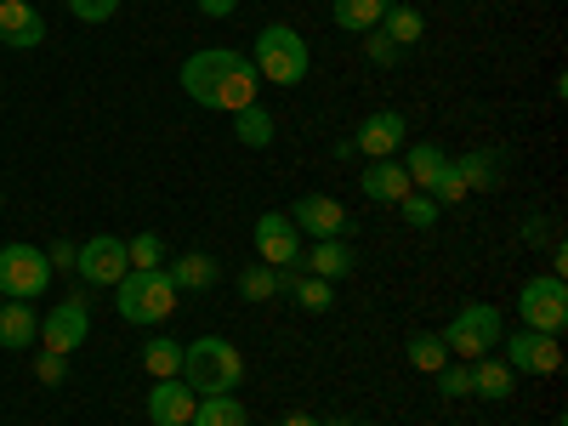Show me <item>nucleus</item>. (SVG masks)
Returning <instances> with one entry per match:
<instances>
[{"mask_svg":"<svg viewBox=\"0 0 568 426\" xmlns=\"http://www.w3.org/2000/svg\"><path fill=\"white\" fill-rule=\"evenodd\" d=\"M63 369H69V358H63V353H40V358H34L40 387H58V382H63Z\"/></svg>","mask_w":568,"mask_h":426,"instance_id":"obj_36","label":"nucleus"},{"mask_svg":"<svg viewBox=\"0 0 568 426\" xmlns=\"http://www.w3.org/2000/svg\"><path fill=\"white\" fill-rule=\"evenodd\" d=\"M438 205H460L466 200V182H460V171H455V160H449V171H444V182H438V194H433Z\"/></svg>","mask_w":568,"mask_h":426,"instance_id":"obj_37","label":"nucleus"},{"mask_svg":"<svg viewBox=\"0 0 568 426\" xmlns=\"http://www.w3.org/2000/svg\"><path fill=\"white\" fill-rule=\"evenodd\" d=\"M182 382L194 387L200 398L240 393V382H245V358H240V347L222 342V336H200L194 347H182Z\"/></svg>","mask_w":568,"mask_h":426,"instance_id":"obj_2","label":"nucleus"},{"mask_svg":"<svg viewBox=\"0 0 568 426\" xmlns=\"http://www.w3.org/2000/svg\"><path fill=\"white\" fill-rule=\"evenodd\" d=\"M500 347H506V364L517 369V375H557L562 369V347H557V336H546V329H511V336H500Z\"/></svg>","mask_w":568,"mask_h":426,"instance_id":"obj_8","label":"nucleus"},{"mask_svg":"<svg viewBox=\"0 0 568 426\" xmlns=\"http://www.w3.org/2000/svg\"><path fill=\"white\" fill-rule=\"evenodd\" d=\"M40 342V318H34V307L29 302H0V347L7 353H29Z\"/></svg>","mask_w":568,"mask_h":426,"instance_id":"obj_18","label":"nucleus"},{"mask_svg":"<svg viewBox=\"0 0 568 426\" xmlns=\"http://www.w3.org/2000/svg\"><path fill=\"white\" fill-rule=\"evenodd\" d=\"M45 40V18L29 7V0H0V45L12 52H29V45Z\"/></svg>","mask_w":568,"mask_h":426,"instance_id":"obj_15","label":"nucleus"},{"mask_svg":"<svg viewBox=\"0 0 568 426\" xmlns=\"http://www.w3.org/2000/svg\"><path fill=\"white\" fill-rule=\"evenodd\" d=\"M142 364H149L154 382H165V375H182V342L171 336H154L149 347H142Z\"/></svg>","mask_w":568,"mask_h":426,"instance_id":"obj_28","label":"nucleus"},{"mask_svg":"<svg viewBox=\"0 0 568 426\" xmlns=\"http://www.w3.org/2000/svg\"><path fill=\"white\" fill-rule=\"evenodd\" d=\"M69 12H74L80 23H109V18L120 12V0H69Z\"/></svg>","mask_w":568,"mask_h":426,"instance_id":"obj_34","label":"nucleus"},{"mask_svg":"<svg viewBox=\"0 0 568 426\" xmlns=\"http://www.w3.org/2000/svg\"><path fill=\"white\" fill-rule=\"evenodd\" d=\"M85 336H91V307H85V296H69L63 307H52V313L40 318V347H45V353H63V358H69Z\"/></svg>","mask_w":568,"mask_h":426,"instance_id":"obj_10","label":"nucleus"},{"mask_svg":"<svg viewBox=\"0 0 568 426\" xmlns=\"http://www.w3.org/2000/svg\"><path fill=\"white\" fill-rule=\"evenodd\" d=\"M404 171H409L415 194H438V182H444V171H449V154L438 149V142H415V149L404 154Z\"/></svg>","mask_w":568,"mask_h":426,"instance_id":"obj_17","label":"nucleus"},{"mask_svg":"<svg viewBox=\"0 0 568 426\" xmlns=\"http://www.w3.org/2000/svg\"><path fill=\"white\" fill-rule=\"evenodd\" d=\"M404 358H409L415 369H426V375H438V369L449 364V347H444V336H409Z\"/></svg>","mask_w":568,"mask_h":426,"instance_id":"obj_29","label":"nucleus"},{"mask_svg":"<svg viewBox=\"0 0 568 426\" xmlns=\"http://www.w3.org/2000/svg\"><path fill=\"white\" fill-rule=\"evenodd\" d=\"M500 336H506V324H500V307H489V302H466V307L444 324V347H449L455 358H466V364L489 358V353L500 347Z\"/></svg>","mask_w":568,"mask_h":426,"instance_id":"obj_4","label":"nucleus"},{"mask_svg":"<svg viewBox=\"0 0 568 426\" xmlns=\"http://www.w3.org/2000/svg\"><path fill=\"white\" fill-rule=\"evenodd\" d=\"M404 136H409V120L398 109H382V114H369L358 131H353V149L364 160H393L404 149Z\"/></svg>","mask_w":568,"mask_h":426,"instance_id":"obj_13","label":"nucleus"},{"mask_svg":"<svg viewBox=\"0 0 568 426\" xmlns=\"http://www.w3.org/2000/svg\"><path fill=\"white\" fill-rule=\"evenodd\" d=\"M120 318L125 324H165L171 313H176V284L165 278V267H154V273H125L120 284Z\"/></svg>","mask_w":568,"mask_h":426,"instance_id":"obj_5","label":"nucleus"},{"mask_svg":"<svg viewBox=\"0 0 568 426\" xmlns=\"http://www.w3.org/2000/svg\"><path fill=\"white\" fill-rule=\"evenodd\" d=\"M398 211H404L409 227H433L438 222V200L433 194H409V200H398Z\"/></svg>","mask_w":568,"mask_h":426,"instance_id":"obj_33","label":"nucleus"},{"mask_svg":"<svg viewBox=\"0 0 568 426\" xmlns=\"http://www.w3.org/2000/svg\"><path fill=\"white\" fill-rule=\"evenodd\" d=\"M233 131H240L245 149H267V142H273V114H267L262 103H251V109L233 114Z\"/></svg>","mask_w":568,"mask_h":426,"instance_id":"obj_26","label":"nucleus"},{"mask_svg":"<svg viewBox=\"0 0 568 426\" xmlns=\"http://www.w3.org/2000/svg\"><path fill=\"white\" fill-rule=\"evenodd\" d=\"M194 404H200V393L182 382V375H165V382H154V393H149V420L154 426H187L194 420Z\"/></svg>","mask_w":568,"mask_h":426,"instance_id":"obj_14","label":"nucleus"},{"mask_svg":"<svg viewBox=\"0 0 568 426\" xmlns=\"http://www.w3.org/2000/svg\"><path fill=\"white\" fill-rule=\"evenodd\" d=\"M278 426H318V415H307V409H291V415H284Z\"/></svg>","mask_w":568,"mask_h":426,"instance_id":"obj_40","label":"nucleus"},{"mask_svg":"<svg viewBox=\"0 0 568 426\" xmlns=\"http://www.w3.org/2000/svg\"><path fill=\"white\" fill-rule=\"evenodd\" d=\"M438 393H444V398H471V364H466V358L438 369Z\"/></svg>","mask_w":568,"mask_h":426,"instance_id":"obj_32","label":"nucleus"},{"mask_svg":"<svg viewBox=\"0 0 568 426\" xmlns=\"http://www.w3.org/2000/svg\"><path fill=\"white\" fill-rule=\"evenodd\" d=\"M375 29H382L398 52H409V45H420V34H426V18L415 7H404V0H387V12H382V23H375Z\"/></svg>","mask_w":568,"mask_h":426,"instance_id":"obj_20","label":"nucleus"},{"mask_svg":"<svg viewBox=\"0 0 568 426\" xmlns=\"http://www.w3.org/2000/svg\"><path fill=\"white\" fill-rule=\"evenodd\" d=\"M364 58H369L375 69H393V63H398V45H393L387 34H364Z\"/></svg>","mask_w":568,"mask_h":426,"instance_id":"obj_35","label":"nucleus"},{"mask_svg":"<svg viewBox=\"0 0 568 426\" xmlns=\"http://www.w3.org/2000/svg\"><path fill=\"white\" fill-rule=\"evenodd\" d=\"M517 313H524L529 329H546V336H557V329L568 324V284H562L557 273L529 278L524 291H517Z\"/></svg>","mask_w":568,"mask_h":426,"instance_id":"obj_7","label":"nucleus"},{"mask_svg":"<svg viewBox=\"0 0 568 426\" xmlns=\"http://www.w3.org/2000/svg\"><path fill=\"white\" fill-rule=\"evenodd\" d=\"M45 262H52V273H74V262H80V251L63 240V245H52V251H45Z\"/></svg>","mask_w":568,"mask_h":426,"instance_id":"obj_38","label":"nucleus"},{"mask_svg":"<svg viewBox=\"0 0 568 426\" xmlns=\"http://www.w3.org/2000/svg\"><path fill=\"white\" fill-rule=\"evenodd\" d=\"M125 262H131V273H154V267H165V240H160V233H136V240L125 245Z\"/></svg>","mask_w":568,"mask_h":426,"instance_id":"obj_30","label":"nucleus"},{"mask_svg":"<svg viewBox=\"0 0 568 426\" xmlns=\"http://www.w3.org/2000/svg\"><path fill=\"white\" fill-rule=\"evenodd\" d=\"M511 387H517V369L506 358H478V364H471V393H478V398L500 404V398H511Z\"/></svg>","mask_w":568,"mask_h":426,"instance_id":"obj_23","label":"nucleus"},{"mask_svg":"<svg viewBox=\"0 0 568 426\" xmlns=\"http://www.w3.org/2000/svg\"><path fill=\"white\" fill-rule=\"evenodd\" d=\"M0 302H7V291H0Z\"/></svg>","mask_w":568,"mask_h":426,"instance_id":"obj_43","label":"nucleus"},{"mask_svg":"<svg viewBox=\"0 0 568 426\" xmlns=\"http://www.w3.org/2000/svg\"><path fill=\"white\" fill-rule=\"evenodd\" d=\"M353 245L347 240H318L313 251H302V267L313 273V278H329V284H336V278H347L353 273Z\"/></svg>","mask_w":568,"mask_h":426,"instance_id":"obj_19","label":"nucleus"},{"mask_svg":"<svg viewBox=\"0 0 568 426\" xmlns=\"http://www.w3.org/2000/svg\"><path fill=\"white\" fill-rule=\"evenodd\" d=\"M382 12H387V0H336V7H329L336 29H347V34H369L382 23Z\"/></svg>","mask_w":568,"mask_h":426,"instance_id":"obj_24","label":"nucleus"},{"mask_svg":"<svg viewBox=\"0 0 568 426\" xmlns=\"http://www.w3.org/2000/svg\"><path fill=\"white\" fill-rule=\"evenodd\" d=\"M240 296H245V302H273V296H284V291H278V273H273L267 262L245 267V273H240Z\"/></svg>","mask_w":568,"mask_h":426,"instance_id":"obj_31","label":"nucleus"},{"mask_svg":"<svg viewBox=\"0 0 568 426\" xmlns=\"http://www.w3.org/2000/svg\"><path fill=\"white\" fill-rule=\"evenodd\" d=\"M251 240H256V256L267 267H302V233H296V222L284 211H262L256 227H251Z\"/></svg>","mask_w":568,"mask_h":426,"instance_id":"obj_9","label":"nucleus"},{"mask_svg":"<svg viewBox=\"0 0 568 426\" xmlns=\"http://www.w3.org/2000/svg\"><path fill=\"white\" fill-rule=\"evenodd\" d=\"M194 7H200L205 18H233V12H240V0H194Z\"/></svg>","mask_w":568,"mask_h":426,"instance_id":"obj_39","label":"nucleus"},{"mask_svg":"<svg viewBox=\"0 0 568 426\" xmlns=\"http://www.w3.org/2000/svg\"><path fill=\"white\" fill-rule=\"evenodd\" d=\"M284 216H291L296 233H307V240H342V233L353 227L347 205H342V200H329V194H302Z\"/></svg>","mask_w":568,"mask_h":426,"instance_id":"obj_11","label":"nucleus"},{"mask_svg":"<svg viewBox=\"0 0 568 426\" xmlns=\"http://www.w3.org/2000/svg\"><path fill=\"white\" fill-rule=\"evenodd\" d=\"M182 91L200 109H211V114H240V109L256 103L262 74H256L251 58L227 52V45H211V52H194L182 63Z\"/></svg>","mask_w":568,"mask_h":426,"instance_id":"obj_1","label":"nucleus"},{"mask_svg":"<svg viewBox=\"0 0 568 426\" xmlns=\"http://www.w3.org/2000/svg\"><path fill=\"white\" fill-rule=\"evenodd\" d=\"M74 273H80L85 284H120V278L131 273V262H125V240H114V233H98V240H85Z\"/></svg>","mask_w":568,"mask_h":426,"instance_id":"obj_12","label":"nucleus"},{"mask_svg":"<svg viewBox=\"0 0 568 426\" xmlns=\"http://www.w3.org/2000/svg\"><path fill=\"white\" fill-rule=\"evenodd\" d=\"M187 426H251V415H245V404L233 393H222V398H200Z\"/></svg>","mask_w":568,"mask_h":426,"instance_id":"obj_25","label":"nucleus"},{"mask_svg":"<svg viewBox=\"0 0 568 426\" xmlns=\"http://www.w3.org/2000/svg\"><path fill=\"white\" fill-rule=\"evenodd\" d=\"M455 171H460V182H466V194H495V187H500V154H489V149L460 154Z\"/></svg>","mask_w":568,"mask_h":426,"instance_id":"obj_21","label":"nucleus"},{"mask_svg":"<svg viewBox=\"0 0 568 426\" xmlns=\"http://www.w3.org/2000/svg\"><path fill=\"white\" fill-rule=\"evenodd\" d=\"M524 240H529V245H540V240H546V222H540V216H535V222H524Z\"/></svg>","mask_w":568,"mask_h":426,"instance_id":"obj_41","label":"nucleus"},{"mask_svg":"<svg viewBox=\"0 0 568 426\" xmlns=\"http://www.w3.org/2000/svg\"><path fill=\"white\" fill-rule=\"evenodd\" d=\"M216 256H205V251H187V256H176L171 267H165V278L176 284V291H211L216 284Z\"/></svg>","mask_w":568,"mask_h":426,"instance_id":"obj_22","label":"nucleus"},{"mask_svg":"<svg viewBox=\"0 0 568 426\" xmlns=\"http://www.w3.org/2000/svg\"><path fill=\"white\" fill-rule=\"evenodd\" d=\"M256 74L273 85H302L307 80V34H296L291 23H267L256 34Z\"/></svg>","mask_w":568,"mask_h":426,"instance_id":"obj_3","label":"nucleus"},{"mask_svg":"<svg viewBox=\"0 0 568 426\" xmlns=\"http://www.w3.org/2000/svg\"><path fill=\"white\" fill-rule=\"evenodd\" d=\"M358 187H364V200H375V205H398V200L415 194L409 171H404L398 160H369V171L358 176Z\"/></svg>","mask_w":568,"mask_h":426,"instance_id":"obj_16","label":"nucleus"},{"mask_svg":"<svg viewBox=\"0 0 568 426\" xmlns=\"http://www.w3.org/2000/svg\"><path fill=\"white\" fill-rule=\"evenodd\" d=\"M45 284H52V262H45V251H34V245H7L0 251V291H7V302H40Z\"/></svg>","mask_w":568,"mask_h":426,"instance_id":"obj_6","label":"nucleus"},{"mask_svg":"<svg viewBox=\"0 0 568 426\" xmlns=\"http://www.w3.org/2000/svg\"><path fill=\"white\" fill-rule=\"evenodd\" d=\"M318 426H353V420H318Z\"/></svg>","mask_w":568,"mask_h":426,"instance_id":"obj_42","label":"nucleus"},{"mask_svg":"<svg viewBox=\"0 0 568 426\" xmlns=\"http://www.w3.org/2000/svg\"><path fill=\"white\" fill-rule=\"evenodd\" d=\"M291 296H296V307H307V313H329V307H336L329 278H313V273H296V278H291Z\"/></svg>","mask_w":568,"mask_h":426,"instance_id":"obj_27","label":"nucleus"}]
</instances>
